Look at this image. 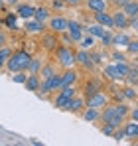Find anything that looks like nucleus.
Here are the masks:
<instances>
[{
	"label": "nucleus",
	"instance_id": "22",
	"mask_svg": "<svg viewBox=\"0 0 138 146\" xmlns=\"http://www.w3.org/2000/svg\"><path fill=\"white\" fill-rule=\"evenodd\" d=\"M124 134L128 136V138H138V122L136 121H128L124 122Z\"/></svg>",
	"mask_w": 138,
	"mask_h": 146
},
{
	"label": "nucleus",
	"instance_id": "38",
	"mask_svg": "<svg viewBox=\"0 0 138 146\" xmlns=\"http://www.w3.org/2000/svg\"><path fill=\"white\" fill-rule=\"evenodd\" d=\"M128 30H134V32H138V16L128 18Z\"/></svg>",
	"mask_w": 138,
	"mask_h": 146
},
{
	"label": "nucleus",
	"instance_id": "47",
	"mask_svg": "<svg viewBox=\"0 0 138 146\" xmlns=\"http://www.w3.org/2000/svg\"><path fill=\"white\" fill-rule=\"evenodd\" d=\"M134 57H136V59H134V63H132V65H136V67H138V53L134 55Z\"/></svg>",
	"mask_w": 138,
	"mask_h": 146
},
{
	"label": "nucleus",
	"instance_id": "16",
	"mask_svg": "<svg viewBox=\"0 0 138 146\" xmlns=\"http://www.w3.org/2000/svg\"><path fill=\"white\" fill-rule=\"evenodd\" d=\"M34 6H30V4H20L18 8H16V16L18 18H22V20H28V18H34Z\"/></svg>",
	"mask_w": 138,
	"mask_h": 146
},
{
	"label": "nucleus",
	"instance_id": "23",
	"mask_svg": "<svg viewBox=\"0 0 138 146\" xmlns=\"http://www.w3.org/2000/svg\"><path fill=\"white\" fill-rule=\"evenodd\" d=\"M34 18L38 20V22H47L49 20V8H46V6H40V8H36L34 10Z\"/></svg>",
	"mask_w": 138,
	"mask_h": 146
},
{
	"label": "nucleus",
	"instance_id": "1",
	"mask_svg": "<svg viewBox=\"0 0 138 146\" xmlns=\"http://www.w3.org/2000/svg\"><path fill=\"white\" fill-rule=\"evenodd\" d=\"M126 115H128L126 105H120V103H116V105H105V107H103V113H101V117H99V121L109 122V124H113L116 128V126H120V124L124 122Z\"/></svg>",
	"mask_w": 138,
	"mask_h": 146
},
{
	"label": "nucleus",
	"instance_id": "44",
	"mask_svg": "<svg viewBox=\"0 0 138 146\" xmlns=\"http://www.w3.org/2000/svg\"><path fill=\"white\" fill-rule=\"evenodd\" d=\"M65 2H67L69 6H79V4H83L85 0H65Z\"/></svg>",
	"mask_w": 138,
	"mask_h": 146
},
{
	"label": "nucleus",
	"instance_id": "27",
	"mask_svg": "<svg viewBox=\"0 0 138 146\" xmlns=\"http://www.w3.org/2000/svg\"><path fill=\"white\" fill-rule=\"evenodd\" d=\"M53 73H57V69H55V65H42V69H40V79L42 81H46V79H49Z\"/></svg>",
	"mask_w": 138,
	"mask_h": 146
},
{
	"label": "nucleus",
	"instance_id": "13",
	"mask_svg": "<svg viewBox=\"0 0 138 146\" xmlns=\"http://www.w3.org/2000/svg\"><path fill=\"white\" fill-rule=\"evenodd\" d=\"M75 59H77V63H81L85 69H91L93 65V59H91V51H87V49H81V51H77L75 53Z\"/></svg>",
	"mask_w": 138,
	"mask_h": 146
},
{
	"label": "nucleus",
	"instance_id": "33",
	"mask_svg": "<svg viewBox=\"0 0 138 146\" xmlns=\"http://www.w3.org/2000/svg\"><path fill=\"white\" fill-rule=\"evenodd\" d=\"M122 97H124V99H136V91H134V87H132V85H126V87L122 89Z\"/></svg>",
	"mask_w": 138,
	"mask_h": 146
},
{
	"label": "nucleus",
	"instance_id": "11",
	"mask_svg": "<svg viewBox=\"0 0 138 146\" xmlns=\"http://www.w3.org/2000/svg\"><path fill=\"white\" fill-rule=\"evenodd\" d=\"M120 10H122L128 18L138 16V0H122V2H120Z\"/></svg>",
	"mask_w": 138,
	"mask_h": 146
},
{
	"label": "nucleus",
	"instance_id": "32",
	"mask_svg": "<svg viewBox=\"0 0 138 146\" xmlns=\"http://www.w3.org/2000/svg\"><path fill=\"white\" fill-rule=\"evenodd\" d=\"M95 91H101V85L97 83V81H91V83H87V87H85V97L87 95H91Z\"/></svg>",
	"mask_w": 138,
	"mask_h": 146
},
{
	"label": "nucleus",
	"instance_id": "2",
	"mask_svg": "<svg viewBox=\"0 0 138 146\" xmlns=\"http://www.w3.org/2000/svg\"><path fill=\"white\" fill-rule=\"evenodd\" d=\"M30 59H32V55L28 53V51H12V55H10V59L6 61V69L10 73H16V71H26V67H28V63H30Z\"/></svg>",
	"mask_w": 138,
	"mask_h": 146
},
{
	"label": "nucleus",
	"instance_id": "20",
	"mask_svg": "<svg viewBox=\"0 0 138 146\" xmlns=\"http://www.w3.org/2000/svg\"><path fill=\"white\" fill-rule=\"evenodd\" d=\"M87 8L91 12H101V10H107L109 8V2L107 0H85Z\"/></svg>",
	"mask_w": 138,
	"mask_h": 146
},
{
	"label": "nucleus",
	"instance_id": "26",
	"mask_svg": "<svg viewBox=\"0 0 138 146\" xmlns=\"http://www.w3.org/2000/svg\"><path fill=\"white\" fill-rule=\"evenodd\" d=\"M105 30H107V28H103L101 24H91V26H87V28H85V32H87V34H91L93 38H101V36L105 34Z\"/></svg>",
	"mask_w": 138,
	"mask_h": 146
},
{
	"label": "nucleus",
	"instance_id": "48",
	"mask_svg": "<svg viewBox=\"0 0 138 146\" xmlns=\"http://www.w3.org/2000/svg\"><path fill=\"white\" fill-rule=\"evenodd\" d=\"M8 2H10V4H14V2H18V0H8Z\"/></svg>",
	"mask_w": 138,
	"mask_h": 146
},
{
	"label": "nucleus",
	"instance_id": "24",
	"mask_svg": "<svg viewBox=\"0 0 138 146\" xmlns=\"http://www.w3.org/2000/svg\"><path fill=\"white\" fill-rule=\"evenodd\" d=\"M99 117H101L99 109H91V107H85V111H83V119H85L87 122H95V121H99Z\"/></svg>",
	"mask_w": 138,
	"mask_h": 146
},
{
	"label": "nucleus",
	"instance_id": "12",
	"mask_svg": "<svg viewBox=\"0 0 138 146\" xmlns=\"http://www.w3.org/2000/svg\"><path fill=\"white\" fill-rule=\"evenodd\" d=\"M77 71L73 69V67H69L65 69V73H61V81H59V89L61 87H67V85H75V81H77Z\"/></svg>",
	"mask_w": 138,
	"mask_h": 146
},
{
	"label": "nucleus",
	"instance_id": "7",
	"mask_svg": "<svg viewBox=\"0 0 138 146\" xmlns=\"http://www.w3.org/2000/svg\"><path fill=\"white\" fill-rule=\"evenodd\" d=\"M111 18H113V30H116V32H126L128 30V16L120 8L111 14Z\"/></svg>",
	"mask_w": 138,
	"mask_h": 146
},
{
	"label": "nucleus",
	"instance_id": "10",
	"mask_svg": "<svg viewBox=\"0 0 138 146\" xmlns=\"http://www.w3.org/2000/svg\"><path fill=\"white\" fill-rule=\"evenodd\" d=\"M93 18L97 20V24H101L107 30H113V18L107 10H101V12H93Z\"/></svg>",
	"mask_w": 138,
	"mask_h": 146
},
{
	"label": "nucleus",
	"instance_id": "31",
	"mask_svg": "<svg viewBox=\"0 0 138 146\" xmlns=\"http://www.w3.org/2000/svg\"><path fill=\"white\" fill-rule=\"evenodd\" d=\"M101 46L103 48H111L113 46V32L111 30H105V34L101 36Z\"/></svg>",
	"mask_w": 138,
	"mask_h": 146
},
{
	"label": "nucleus",
	"instance_id": "30",
	"mask_svg": "<svg viewBox=\"0 0 138 146\" xmlns=\"http://www.w3.org/2000/svg\"><path fill=\"white\" fill-rule=\"evenodd\" d=\"M10 55H12V49L8 48V46L0 48V69H2V67H6V61L10 59Z\"/></svg>",
	"mask_w": 138,
	"mask_h": 146
},
{
	"label": "nucleus",
	"instance_id": "6",
	"mask_svg": "<svg viewBox=\"0 0 138 146\" xmlns=\"http://www.w3.org/2000/svg\"><path fill=\"white\" fill-rule=\"evenodd\" d=\"M67 24H69V20L63 18V16H49V20H47L49 32H53V34H65Z\"/></svg>",
	"mask_w": 138,
	"mask_h": 146
},
{
	"label": "nucleus",
	"instance_id": "18",
	"mask_svg": "<svg viewBox=\"0 0 138 146\" xmlns=\"http://www.w3.org/2000/svg\"><path fill=\"white\" fill-rule=\"evenodd\" d=\"M81 109H85V99L75 95V97L69 101V105H67V109H65V111H69V113H79Z\"/></svg>",
	"mask_w": 138,
	"mask_h": 146
},
{
	"label": "nucleus",
	"instance_id": "45",
	"mask_svg": "<svg viewBox=\"0 0 138 146\" xmlns=\"http://www.w3.org/2000/svg\"><path fill=\"white\" fill-rule=\"evenodd\" d=\"M113 59H115V61H120V59H126V57H124L122 53H118V51H115V53H113Z\"/></svg>",
	"mask_w": 138,
	"mask_h": 146
},
{
	"label": "nucleus",
	"instance_id": "35",
	"mask_svg": "<svg viewBox=\"0 0 138 146\" xmlns=\"http://www.w3.org/2000/svg\"><path fill=\"white\" fill-rule=\"evenodd\" d=\"M113 138H115V140H118V142L126 138V134H124V128H122V126H116V128H115V132H113Z\"/></svg>",
	"mask_w": 138,
	"mask_h": 146
},
{
	"label": "nucleus",
	"instance_id": "46",
	"mask_svg": "<svg viewBox=\"0 0 138 146\" xmlns=\"http://www.w3.org/2000/svg\"><path fill=\"white\" fill-rule=\"evenodd\" d=\"M107 2H115V4H118V6H120V2H122V0H107Z\"/></svg>",
	"mask_w": 138,
	"mask_h": 146
},
{
	"label": "nucleus",
	"instance_id": "4",
	"mask_svg": "<svg viewBox=\"0 0 138 146\" xmlns=\"http://www.w3.org/2000/svg\"><path fill=\"white\" fill-rule=\"evenodd\" d=\"M57 63L61 65V67H75V63H77V59H75V51L67 46H61V48L57 49Z\"/></svg>",
	"mask_w": 138,
	"mask_h": 146
},
{
	"label": "nucleus",
	"instance_id": "34",
	"mask_svg": "<svg viewBox=\"0 0 138 146\" xmlns=\"http://www.w3.org/2000/svg\"><path fill=\"white\" fill-rule=\"evenodd\" d=\"M126 51H128L130 55H136L138 53V40H130L128 46H126Z\"/></svg>",
	"mask_w": 138,
	"mask_h": 146
},
{
	"label": "nucleus",
	"instance_id": "39",
	"mask_svg": "<svg viewBox=\"0 0 138 146\" xmlns=\"http://www.w3.org/2000/svg\"><path fill=\"white\" fill-rule=\"evenodd\" d=\"M91 51V49H89ZM91 59H93V63H103L105 61V57L101 55V53H97V51H91Z\"/></svg>",
	"mask_w": 138,
	"mask_h": 146
},
{
	"label": "nucleus",
	"instance_id": "15",
	"mask_svg": "<svg viewBox=\"0 0 138 146\" xmlns=\"http://www.w3.org/2000/svg\"><path fill=\"white\" fill-rule=\"evenodd\" d=\"M128 42H130V36L126 32H116V34H113V46H116V48H126Z\"/></svg>",
	"mask_w": 138,
	"mask_h": 146
},
{
	"label": "nucleus",
	"instance_id": "40",
	"mask_svg": "<svg viewBox=\"0 0 138 146\" xmlns=\"http://www.w3.org/2000/svg\"><path fill=\"white\" fill-rule=\"evenodd\" d=\"M65 6H67L65 0H51V8H53V10H57V8H65Z\"/></svg>",
	"mask_w": 138,
	"mask_h": 146
},
{
	"label": "nucleus",
	"instance_id": "29",
	"mask_svg": "<svg viewBox=\"0 0 138 146\" xmlns=\"http://www.w3.org/2000/svg\"><path fill=\"white\" fill-rule=\"evenodd\" d=\"M55 44H57V34L51 32V34L44 36V44H42V46H44L46 49H53V48H55Z\"/></svg>",
	"mask_w": 138,
	"mask_h": 146
},
{
	"label": "nucleus",
	"instance_id": "5",
	"mask_svg": "<svg viewBox=\"0 0 138 146\" xmlns=\"http://www.w3.org/2000/svg\"><path fill=\"white\" fill-rule=\"evenodd\" d=\"M105 105H109V95L105 91H95L91 95L85 97V107H91V109H103Z\"/></svg>",
	"mask_w": 138,
	"mask_h": 146
},
{
	"label": "nucleus",
	"instance_id": "14",
	"mask_svg": "<svg viewBox=\"0 0 138 146\" xmlns=\"http://www.w3.org/2000/svg\"><path fill=\"white\" fill-rule=\"evenodd\" d=\"M24 85H26V89L28 91H38L40 89V85H42V79H40V75H32V73H28V77H26V81H24Z\"/></svg>",
	"mask_w": 138,
	"mask_h": 146
},
{
	"label": "nucleus",
	"instance_id": "8",
	"mask_svg": "<svg viewBox=\"0 0 138 146\" xmlns=\"http://www.w3.org/2000/svg\"><path fill=\"white\" fill-rule=\"evenodd\" d=\"M59 81H61V73H53L49 79L42 81V85H40L38 91H42V95H47V93H51V91H57V89H59Z\"/></svg>",
	"mask_w": 138,
	"mask_h": 146
},
{
	"label": "nucleus",
	"instance_id": "43",
	"mask_svg": "<svg viewBox=\"0 0 138 146\" xmlns=\"http://www.w3.org/2000/svg\"><path fill=\"white\" fill-rule=\"evenodd\" d=\"M128 115H130V119H132V121H136V122H138V109H132V111H128Z\"/></svg>",
	"mask_w": 138,
	"mask_h": 146
},
{
	"label": "nucleus",
	"instance_id": "21",
	"mask_svg": "<svg viewBox=\"0 0 138 146\" xmlns=\"http://www.w3.org/2000/svg\"><path fill=\"white\" fill-rule=\"evenodd\" d=\"M124 81H126L128 85H132V87H136V85H138V67H136V65L130 63L128 71H126V75H124Z\"/></svg>",
	"mask_w": 138,
	"mask_h": 146
},
{
	"label": "nucleus",
	"instance_id": "41",
	"mask_svg": "<svg viewBox=\"0 0 138 146\" xmlns=\"http://www.w3.org/2000/svg\"><path fill=\"white\" fill-rule=\"evenodd\" d=\"M6 24L10 26L12 30H16V28H18V26H16V16H8V18H6Z\"/></svg>",
	"mask_w": 138,
	"mask_h": 146
},
{
	"label": "nucleus",
	"instance_id": "42",
	"mask_svg": "<svg viewBox=\"0 0 138 146\" xmlns=\"http://www.w3.org/2000/svg\"><path fill=\"white\" fill-rule=\"evenodd\" d=\"M6 44H8V36H6V32L0 30V48H4Z\"/></svg>",
	"mask_w": 138,
	"mask_h": 146
},
{
	"label": "nucleus",
	"instance_id": "49",
	"mask_svg": "<svg viewBox=\"0 0 138 146\" xmlns=\"http://www.w3.org/2000/svg\"><path fill=\"white\" fill-rule=\"evenodd\" d=\"M2 22H4V20H2V18H0V26H2Z\"/></svg>",
	"mask_w": 138,
	"mask_h": 146
},
{
	"label": "nucleus",
	"instance_id": "28",
	"mask_svg": "<svg viewBox=\"0 0 138 146\" xmlns=\"http://www.w3.org/2000/svg\"><path fill=\"white\" fill-rule=\"evenodd\" d=\"M79 46H81V49H93L95 48V38H93L91 34H83V38L79 40Z\"/></svg>",
	"mask_w": 138,
	"mask_h": 146
},
{
	"label": "nucleus",
	"instance_id": "19",
	"mask_svg": "<svg viewBox=\"0 0 138 146\" xmlns=\"http://www.w3.org/2000/svg\"><path fill=\"white\" fill-rule=\"evenodd\" d=\"M105 75H107L111 81H122V79H124V77H122V73L118 71L116 63H111V65H107V67H105Z\"/></svg>",
	"mask_w": 138,
	"mask_h": 146
},
{
	"label": "nucleus",
	"instance_id": "25",
	"mask_svg": "<svg viewBox=\"0 0 138 146\" xmlns=\"http://www.w3.org/2000/svg\"><path fill=\"white\" fill-rule=\"evenodd\" d=\"M40 69H42V59H40V57H32V59H30V63H28V67H26V71L32 73V75H34V73L38 75Z\"/></svg>",
	"mask_w": 138,
	"mask_h": 146
},
{
	"label": "nucleus",
	"instance_id": "37",
	"mask_svg": "<svg viewBox=\"0 0 138 146\" xmlns=\"http://www.w3.org/2000/svg\"><path fill=\"white\" fill-rule=\"evenodd\" d=\"M101 132H103V134H107V136H113L115 126H113V124H109V122H105V126H101Z\"/></svg>",
	"mask_w": 138,
	"mask_h": 146
},
{
	"label": "nucleus",
	"instance_id": "9",
	"mask_svg": "<svg viewBox=\"0 0 138 146\" xmlns=\"http://www.w3.org/2000/svg\"><path fill=\"white\" fill-rule=\"evenodd\" d=\"M83 34H85V28H83V26L79 24V22L69 20V24H67V36L71 38V42L79 44V40L83 38Z\"/></svg>",
	"mask_w": 138,
	"mask_h": 146
},
{
	"label": "nucleus",
	"instance_id": "17",
	"mask_svg": "<svg viewBox=\"0 0 138 146\" xmlns=\"http://www.w3.org/2000/svg\"><path fill=\"white\" fill-rule=\"evenodd\" d=\"M26 32L28 34H42L44 32V24L38 22L36 18H28L26 20Z\"/></svg>",
	"mask_w": 138,
	"mask_h": 146
},
{
	"label": "nucleus",
	"instance_id": "50",
	"mask_svg": "<svg viewBox=\"0 0 138 146\" xmlns=\"http://www.w3.org/2000/svg\"><path fill=\"white\" fill-rule=\"evenodd\" d=\"M0 2H2V0H0Z\"/></svg>",
	"mask_w": 138,
	"mask_h": 146
},
{
	"label": "nucleus",
	"instance_id": "3",
	"mask_svg": "<svg viewBox=\"0 0 138 146\" xmlns=\"http://www.w3.org/2000/svg\"><path fill=\"white\" fill-rule=\"evenodd\" d=\"M77 95V89L73 87V85H67V87H61L59 89V93H57V97L53 99V105L57 107V109H61V111H65L69 105V101Z\"/></svg>",
	"mask_w": 138,
	"mask_h": 146
},
{
	"label": "nucleus",
	"instance_id": "36",
	"mask_svg": "<svg viewBox=\"0 0 138 146\" xmlns=\"http://www.w3.org/2000/svg\"><path fill=\"white\" fill-rule=\"evenodd\" d=\"M26 77H28V75H26V71H16L14 75H12V81H14V83H22V85H24Z\"/></svg>",
	"mask_w": 138,
	"mask_h": 146
}]
</instances>
